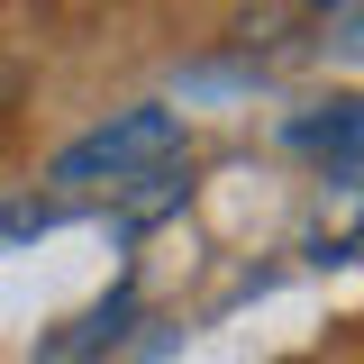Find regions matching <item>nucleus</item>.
I'll return each mask as SVG.
<instances>
[{
    "instance_id": "obj_2",
    "label": "nucleus",
    "mask_w": 364,
    "mask_h": 364,
    "mask_svg": "<svg viewBox=\"0 0 364 364\" xmlns=\"http://www.w3.org/2000/svg\"><path fill=\"white\" fill-rule=\"evenodd\" d=\"M173 200H182V182H173V164H164V173H146V182L128 191V210H119V219H128V228H155Z\"/></svg>"
},
{
    "instance_id": "obj_1",
    "label": "nucleus",
    "mask_w": 364,
    "mask_h": 364,
    "mask_svg": "<svg viewBox=\"0 0 364 364\" xmlns=\"http://www.w3.org/2000/svg\"><path fill=\"white\" fill-rule=\"evenodd\" d=\"M182 155V119L173 109H119L109 128H91V136H73L64 155H55V182H109V191H128V182H146V173H164Z\"/></svg>"
}]
</instances>
